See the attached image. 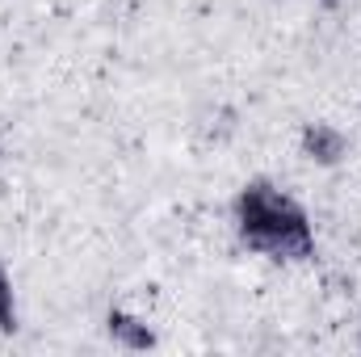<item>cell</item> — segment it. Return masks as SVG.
I'll return each mask as SVG.
<instances>
[{"label":"cell","mask_w":361,"mask_h":357,"mask_svg":"<svg viewBox=\"0 0 361 357\" xmlns=\"http://www.w3.org/2000/svg\"><path fill=\"white\" fill-rule=\"evenodd\" d=\"M235 236L248 253L269 257V261H311L315 257V223L298 198H290L281 185L257 177L248 181L235 202Z\"/></svg>","instance_id":"1"},{"label":"cell","mask_w":361,"mask_h":357,"mask_svg":"<svg viewBox=\"0 0 361 357\" xmlns=\"http://www.w3.org/2000/svg\"><path fill=\"white\" fill-rule=\"evenodd\" d=\"M349 147H353L349 135H345L341 126H332V122H307L302 135H298V152H302L311 164H319V169H336V164H345Z\"/></svg>","instance_id":"2"},{"label":"cell","mask_w":361,"mask_h":357,"mask_svg":"<svg viewBox=\"0 0 361 357\" xmlns=\"http://www.w3.org/2000/svg\"><path fill=\"white\" fill-rule=\"evenodd\" d=\"M105 332H109V341H114L118 349H126V353H147V349H156L152 324L139 320V315L126 311V307H109V311H105Z\"/></svg>","instance_id":"3"},{"label":"cell","mask_w":361,"mask_h":357,"mask_svg":"<svg viewBox=\"0 0 361 357\" xmlns=\"http://www.w3.org/2000/svg\"><path fill=\"white\" fill-rule=\"evenodd\" d=\"M0 332H17V290L4 261H0Z\"/></svg>","instance_id":"4"},{"label":"cell","mask_w":361,"mask_h":357,"mask_svg":"<svg viewBox=\"0 0 361 357\" xmlns=\"http://www.w3.org/2000/svg\"><path fill=\"white\" fill-rule=\"evenodd\" d=\"M324 4H328V8H332V4H336V0H324Z\"/></svg>","instance_id":"5"},{"label":"cell","mask_w":361,"mask_h":357,"mask_svg":"<svg viewBox=\"0 0 361 357\" xmlns=\"http://www.w3.org/2000/svg\"><path fill=\"white\" fill-rule=\"evenodd\" d=\"M357 349H361V337H357Z\"/></svg>","instance_id":"6"}]
</instances>
